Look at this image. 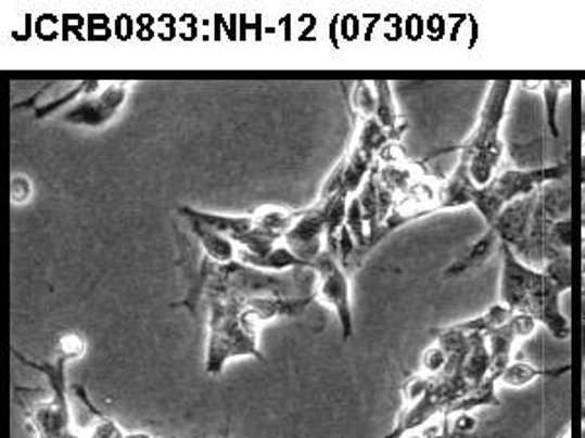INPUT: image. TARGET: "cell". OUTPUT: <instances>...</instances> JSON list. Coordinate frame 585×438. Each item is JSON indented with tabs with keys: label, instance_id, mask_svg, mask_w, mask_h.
Segmentation results:
<instances>
[{
	"label": "cell",
	"instance_id": "obj_1",
	"mask_svg": "<svg viewBox=\"0 0 585 438\" xmlns=\"http://www.w3.org/2000/svg\"><path fill=\"white\" fill-rule=\"evenodd\" d=\"M509 82H496L489 90L488 100L482 110L479 131L474 139L462 149V158L469 160L470 178L476 183H486L498 163V125L504 117L509 95Z\"/></svg>",
	"mask_w": 585,
	"mask_h": 438
},
{
	"label": "cell",
	"instance_id": "obj_2",
	"mask_svg": "<svg viewBox=\"0 0 585 438\" xmlns=\"http://www.w3.org/2000/svg\"><path fill=\"white\" fill-rule=\"evenodd\" d=\"M315 271V300L332 308L342 327L344 342L354 337V308H352V279L338 259L336 249L327 246L313 266Z\"/></svg>",
	"mask_w": 585,
	"mask_h": 438
},
{
	"label": "cell",
	"instance_id": "obj_3",
	"mask_svg": "<svg viewBox=\"0 0 585 438\" xmlns=\"http://www.w3.org/2000/svg\"><path fill=\"white\" fill-rule=\"evenodd\" d=\"M127 92H129V82L114 80V82L102 85L98 80H90L87 90L77 102L68 105L63 112V121L77 125V127H88V129L104 127L124 107Z\"/></svg>",
	"mask_w": 585,
	"mask_h": 438
},
{
	"label": "cell",
	"instance_id": "obj_4",
	"mask_svg": "<svg viewBox=\"0 0 585 438\" xmlns=\"http://www.w3.org/2000/svg\"><path fill=\"white\" fill-rule=\"evenodd\" d=\"M545 285L543 271H537L519 259L518 252L501 244V275H499V302L513 312L529 314L538 291Z\"/></svg>",
	"mask_w": 585,
	"mask_h": 438
},
{
	"label": "cell",
	"instance_id": "obj_5",
	"mask_svg": "<svg viewBox=\"0 0 585 438\" xmlns=\"http://www.w3.org/2000/svg\"><path fill=\"white\" fill-rule=\"evenodd\" d=\"M498 232L494 229L486 230V234L482 239L476 240L474 244H470L469 248L465 249V254L453 261L452 266L443 271V279H457V276L469 273L472 269L486 263L494 249L498 246Z\"/></svg>",
	"mask_w": 585,
	"mask_h": 438
},
{
	"label": "cell",
	"instance_id": "obj_6",
	"mask_svg": "<svg viewBox=\"0 0 585 438\" xmlns=\"http://www.w3.org/2000/svg\"><path fill=\"white\" fill-rule=\"evenodd\" d=\"M570 372V366H558V369H538L531 362H511L508 371L501 374L499 382L508 388H525L529 384L538 381V378H558L562 374Z\"/></svg>",
	"mask_w": 585,
	"mask_h": 438
},
{
	"label": "cell",
	"instance_id": "obj_7",
	"mask_svg": "<svg viewBox=\"0 0 585 438\" xmlns=\"http://www.w3.org/2000/svg\"><path fill=\"white\" fill-rule=\"evenodd\" d=\"M374 92H377V121L383 125L384 131L389 133V137H396L398 131V112H396V105H394L393 94H391V87L389 82H374Z\"/></svg>",
	"mask_w": 585,
	"mask_h": 438
},
{
	"label": "cell",
	"instance_id": "obj_8",
	"mask_svg": "<svg viewBox=\"0 0 585 438\" xmlns=\"http://www.w3.org/2000/svg\"><path fill=\"white\" fill-rule=\"evenodd\" d=\"M543 275L547 276L552 285L557 286L560 293H567L572 286V263L567 252H560L555 258L548 261Z\"/></svg>",
	"mask_w": 585,
	"mask_h": 438
},
{
	"label": "cell",
	"instance_id": "obj_9",
	"mask_svg": "<svg viewBox=\"0 0 585 438\" xmlns=\"http://www.w3.org/2000/svg\"><path fill=\"white\" fill-rule=\"evenodd\" d=\"M447 362H449L447 352L443 351L440 345H432L430 349H425V352H423V374H428V376H437V374H442V372L445 371Z\"/></svg>",
	"mask_w": 585,
	"mask_h": 438
},
{
	"label": "cell",
	"instance_id": "obj_10",
	"mask_svg": "<svg viewBox=\"0 0 585 438\" xmlns=\"http://www.w3.org/2000/svg\"><path fill=\"white\" fill-rule=\"evenodd\" d=\"M558 94H560V85L557 82H548L545 87V105H547V124L548 131L552 137H560L558 129Z\"/></svg>",
	"mask_w": 585,
	"mask_h": 438
},
{
	"label": "cell",
	"instance_id": "obj_11",
	"mask_svg": "<svg viewBox=\"0 0 585 438\" xmlns=\"http://www.w3.org/2000/svg\"><path fill=\"white\" fill-rule=\"evenodd\" d=\"M87 352V342L78 334L61 335L59 339V355L67 357L68 361L80 359Z\"/></svg>",
	"mask_w": 585,
	"mask_h": 438
},
{
	"label": "cell",
	"instance_id": "obj_12",
	"mask_svg": "<svg viewBox=\"0 0 585 438\" xmlns=\"http://www.w3.org/2000/svg\"><path fill=\"white\" fill-rule=\"evenodd\" d=\"M10 188H12L10 190V197H12L14 205H24L29 199V195H31V185H29V180L26 176H14Z\"/></svg>",
	"mask_w": 585,
	"mask_h": 438
},
{
	"label": "cell",
	"instance_id": "obj_13",
	"mask_svg": "<svg viewBox=\"0 0 585 438\" xmlns=\"http://www.w3.org/2000/svg\"><path fill=\"white\" fill-rule=\"evenodd\" d=\"M552 234H555V240L562 248H570V244H572V236H570L572 234V222L568 219L558 220L552 227Z\"/></svg>",
	"mask_w": 585,
	"mask_h": 438
},
{
	"label": "cell",
	"instance_id": "obj_14",
	"mask_svg": "<svg viewBox=\"0 0 585 438\" xmlns=\"http://www.w3.org/2000/svg\"><path fill=\"white\" fill-rule=\"evenodd\" d=\"M63 438H90V437H85V435H78V433H75V430L71 429V430H67V433H65V437Z\"/></svg>",
	"mask_w": 585,
	"mask_h": 438
},
{
	"label": "cell",
	"instance_id": "obj_15",
	"mask_svg": "<svg viewBox=\"0 0 585 438\" xmlns=\"http://www.w3.org/2000/svg\"><path fill=\"white\" fill-rule=\"evenodd\" d=\"M562 438H572V437H570V433H564V437Z\"/></svg>",
	"mask_w": 585,
	"mask_h": 438
},
{
	"label": "cell",
	"instance_id": "obj_16",
	"mask_svg": "<svg viewBox=\"0 0 585 438\" xmlns=\"http://www.w3.org/2000/svg\"><path fill=\"white\" fill-rule=\"evenodd\" d=\"M582 438H585V427L584 430H582Z\"/></svg>",
	"mask_w": 585,
	"mask_h": 438
},
{
	"label": "cell",
	"instance_id": "obj_17",
	"mask_svg": "<svg viewBox=\"0 0 585 438\" xmlns=\"http://www.w3.org/2000/svg\"><path fill=\"white\" fill-rule=\"evenodd\" d=\"M584 398H585V372H584Z\"/></svg>",
	"mask_w": 585,
	"mask_h": 438
}]
</instances>
